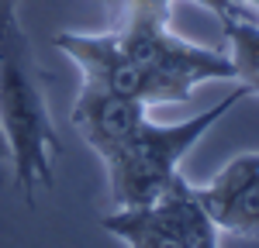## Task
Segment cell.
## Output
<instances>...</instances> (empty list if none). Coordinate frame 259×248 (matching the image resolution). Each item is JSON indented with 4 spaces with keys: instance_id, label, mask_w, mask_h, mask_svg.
<instances>
[{
    "instance_id": "3",
    "label": "cell",
    "mask_w": 259,
    "mask_h": 248,
    "mask_svg": "<svg viewBox=\"0 0 259 248\" xmlns=\"http://www.w3.org/2000/svg\"><path fill=\"white\" fill-rule=\"evenodd\" d=\"M111 231L128 248H218L221 231L197 200V186L180 179L169 193L152 204L114 207L104 217Z\"/></svg>"
},
{
    "instance_id": "8",
    "label": "cell",
    "mask_w": 259,
    "mask_h": 248,
    "mask_svg": "<svg viewBox=\"0 0 259 248\" xmlns=\"http://www.w3.org/2000/svg\"><path fill=\"white\" fill-rule=\"evenodd\" d=\"M7 172H11V145H7V135L0 128V183H7Z\"/></svg>"
},
{
    "instance_id": "5",
    "label": "cell",
    "mask_w": 259,
    "mask_h": 248,
    "mask_svg": "<svg viewBox=\"0 0 259 248\" xmlns=\"http://www.w3.org/2000/svg\"><path fill=\"white\" fill-rule=\"evenodd\" d=\"M69 121L76 128V135L83 138V145L97 152L100 162H107L135 138V131L149 117H145V103L142 100L121 97L114 90H104L97 83L83 80Z\"/></svg>"
},
{
    "instance_id": "6",
    "label": "cell",
    "mask_w": 259,
    "mask_h": 248,
    "mask_svg": "<svg viewBox=\"0 0 259 248\" xmlns=\"http://www.w3.org/2000/svg\"><path fill=\"white\" fill-rule=\"evenodd\" d=\"M197 200L221 234L259 238V152L235 155L228 165L197 186Z\"/></svg>"
},
{
    "instance_id": "2",
    "label": "cell",
    "mask_w": 259,
    "mask_h": 248,
    "mask_svg": "<svg viewBox=\"0 0 259 248\" xmlns=\"http://www.w3.org/2000/svg\"><path fill=\"white\" fill-rule=\"evenodd\" d=\"M245 97H249V90L239 83L225 100H218L214 107H207V110H200L197 117H187V121H180V124L145 121L135 131V138L124 145L114 159L104 162L114 207L152 204V200H159L162 193H169L183 179L180 176L183 155L204 138L207 128H214Z\"/></svg>"
},
{
    "instance_id": "4",
    "label": "cell",
    "mask_w": 259,
    "mask_h": 248,
    "mask_svg": "<svg viewBox=\"0 0 259 248\" xmlns=\"http://www.w3.org/2000/svg\"><path fill=\"white\" fill-rule=\"evenodd\" d=\"M59 52H66L69 59L80 66L83 80L97 83L104 90H114L121 97H132L149 103H177L173 90L152 76L142 62H135L124 48H121L111 31H100V35H87V31H62L56 35Z\"/></svg>"
},
{
    "instance_id": "1",
    "label": "cell",
    "mask_w": 259,
    "mask_h": 248,
    "mask_svg": "<svg viewBox=\"0 0 259 248\" xmlns=\"http://www.w3.org/2000/svg\"><path fill=\"white\" fill-rule=\"evenodd\" d=\"M21 0H0V128L11 145V172L31 200L38 186H52L62 138L45 103V83L31 38L18 18Z\"/></svg>"
},
{
    "instance_id": "7",
    "label": "cell",
    "mask_w": 259,
    "mask_h": 248,
    "mask_svg": "<svg viewBox=\"0 0 259 248\" xmlns=\"http://www.w3.org/2000/svg\"><path fill=\"white\" fill-rule=\"evenodd\" d=\"M221 31L228 38V59L235 66V80L249 90L259 93V18H221Z\"/></svg>"
},
{
    "instance_id": "9",
    "label": "cell",
    "mask_w": 259,
    "mask_h": 248,
    "mask_svg": "<svg viewBox=\"0 0 259 248\" xmlns=\"http://www.w3.org/2000/svg\"><path fill=\"white\" fill-rule=\"evenodd\" d=\"M232 4H239V7H245V11H252L259 18V0H232Z\"/></svg>"
}]
</instances>
